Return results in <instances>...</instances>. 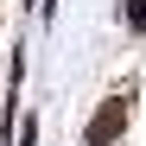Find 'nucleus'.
Returning a JSON list of instances; mask_svg holds the SVG:
<instances>
[{"mask_svg":"<svg viewBox=\"0 0 146 146\" xmlns=\"http://www.w3.org/2000/svg\"><path fill=\"white\" fill-rule=\"evenodd\" d=\"M121 19H127V32H146V0H121Z\"/></svg>","mask_w":146,"mask_h":146,"instance_id":"obj_2","label":"nucleus"},{"mask_svg":"<svg viewBox=\"0 0 146 146\" xmlns=\"http://www.w3.org/2000/svg\"><path fill=\"white\" fill-rule=\"evenodd\" d=\"M121 127H127V95H108V102L89 114L83 140H89V146H108V140H121Z\"/></svg>","mask_w":146,"mask_h":146,"instance_id":"obj_1","label":"nucleus"}]
</instances>
